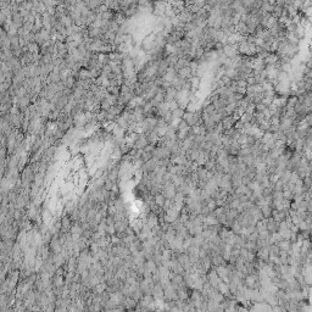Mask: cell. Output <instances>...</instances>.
I'll list each match as a JSON object with an SVG mask.
<instances>
[{
  "label": "cell",
  "mask_w": 312,
  "mask_h": 312,
  "mask_svg": "<svg viewBox=\"0 0 312 312\" xmlns=\"http://www.w3.org/2000/svg\"><path fill=\"white\" fill-rule=\"evenodd\" d=\"M171 155H172V152L167 146H157V147H155V150L152 151V157H156L159 160L170 159Z\"/></svg>",
  "instance_id": "1"
},
{
  "label": "cell",
  "mask_w": 312,
  "mask_h": 312,
  "mask_svg": "<svg viewBox=\"0 0 312 312\" xmlns=\"http://www.w3.org/2000/svg\"><path fill=\"white\" fill-rule=\"evenodd\" d=\"M154 202L162 207L163 205H165V202H166V196L163 195L162 193H157L156 195H154Z\"/></svg>",
  "instance_id": "4"
},
{
  "label": "cell",
  "mask_w": 312,
  "mask_h": 312,
  "mask_svg": "<svg viewBox=\"0 0 312 312\" xmlns=\"http://www.w3.org/2000/svg\"><path fill=\"white\" fill-rule=\"evenodd\" d=\"M108 234L109 235H113V234H116V228H115V224L113 226H108Z\"/></svg>",
  "instance_id": "10"
},
{
  "label": "cell",
  "mask_w": 312,
  "mask_h": 312,
  "mask_svg": "<svg viewBox=\"0 0 312 312\" xmlns=\"http://www.w3.org/2000/svg\"><path fill=\"white\" fill-rule=\"evenodd\" d=\"M261 211H262V215H264V218H269V217H272L273 207L271 205H266V206L261 209Z\"/></svg>",
  "instance_id": "6"
},
{
  "label": "cell",
  "mask_w": 312,
  "mask_h": 312,
  "mask_svg": "<svg viewBox=\"0 0 312 312\" xmlns=\"http://www.w3.org/2000/svg\"><path fill=\"white\" fill-rule=\"evenodd\" d=\"M192 73H193V70L189 67V66H184L182 68H179L177 71V75L179 78H182V79H185V78H189L192 76Z\"/></svg>",
  "instance_id": "3"
},
{
  "label": "cell",
  "mask_w": 312,
  "mask_h": 312,
  "mask_svg": "<svg viewBox=\"0 0 312 312\" xmlns=\"http://www.w3.org/2000/svg\"><path fill=\"white\" fill-rule=\"evenodd\" d=\"M199 83H200V78H199V77H193V78L190 79L192 88H198V87H199Z\"/></svg>",
  "instance_id": "9"
},
{
  "label": "cell",
  "mask_w": 312,
  "mask_h": 312,
  "mask_svg": "<svg viewBox=\"0 0 312 312\" xmlns=\"http://www.w3.org/2000/svg\"><path fill=\"white\" fill-rule=\"evenodd\" d=\"M159 219H160V217L156 215L155 212H149V215H147V217H146V226L147 227H150V228H154L155 226H157L159 224Z\"/></svg>",
  "instance_id": "2"
},
{
  "label": "cell",
  "mask_w": 312,
  "mask_h": 312,
  "mask_svg": "<svg viewBox=\"0 0 312 312\" xmlns=\"http://www.w3.org/2000/svg\"><path fill=\"white\" fill-rule=\"evenodd\" d=\"M110 192H113V193H117V194H118V187H117V184H116V183H113V185H112V189H111Z\"/></svg>",
  "instance_id": "11"
},
{
  "label": "cell",
  "mask_w": 312,
  "mask_h": 312,
  "mask_svg": "<svg viewBox=\"0 0 312 312\" xmlns=\"http://www.w3.org/2000/svg\"><path fill=\"white\" fill-rule=\"evenodd\" d=\"M218 234H219V236H221V239H222L223 241H227L229 238L232 236V234H233V232H231V231H228L227 228H221L219 231H218Z\"/></svg>",
  "instance_id": "5"
},
{
  "label": "cell",
  "mask_w": 312,
  "mask_h": 312,
  "mask_svg": "<svg viewBox=\"0 0 312 312\" xmlns=\"http://www.w3.org/2000/svg\"><path fill=\"white\" fill-rule=\"evenodd\" d=\"M294 192H291L290 189H288V188H285V189H283V198L286 199V200H294Z\"/></svg>",
  "instance_id": "7"
},
{
  "label": "cell",
  "mask_w": 312,
  "mask_h": 312,
  "mask_svg": "<svg viewBox=\"0 0 312 312\" xmlns=\"http://www.w3.org/2000/svg\"><path fill=\"white\" fill-rule=\"evenodd\" d=\"M206 206L209 207V210H210L211 212H213V211H215V210L217 209V204H216V200H215V199H212V198H211V199H210V200L207 201V204H206Z\"/></svg>",
  "instance_id": "8"
}]
</instances>
